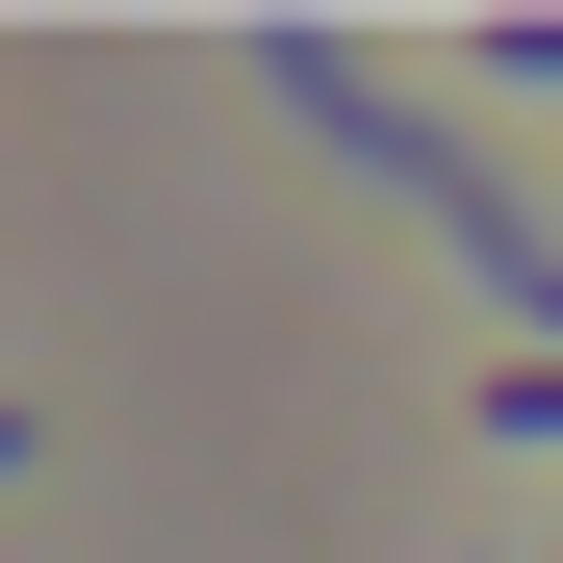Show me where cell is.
Here are the masks:
<instances>
[{"label": "cell", "mask_w": 563, "mask_h": 563, "mask_svg": "<svg viewBox=\"0 0 563 563\" xmlns=\"http://www.w3.org/2000/svg\"><path fill=\"white\" fill-rule=\"evenodd\" d=\"M487 435H512V461H538V435H563V358H512V385H487Z\"/></svg>", "instance_id": "obj_1"}, {"label": "cell", "mask_w": 563, "mask_h": 563, "mask_svg": "<svg viewBox=\"0 0 563 563\" xmlns=\"http://www.w3.org/2000/svg\"><path fill=\"white\" fill-rule=\"evenodd\" d=\"M461 77H563V26H461Z\"/></svg>", "instance_id": "obj_2"}, {"label": "cell", "mask_w": 563, "mask_h": 563, "mask_svg": "<svg viewBox=\"0 0 563 563\" xmlns=\"http://www.w3.org/2000/svg\"><path fill=\"white\" fill-rule=\"evenodd\" d=\"M0 461H26V410H0Z\"/></svg>", "instance_id": "obj_3"}]
</instances>
